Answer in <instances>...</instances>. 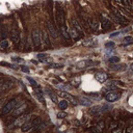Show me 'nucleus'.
<instances>
[{
    "mask_svg": "<svg viewBox=\"0 0 133 133\" xmlns=\"http://www.w3.org/2000/svg\"><path fill=\"white\" fill-rule=\"evenodd\" d=\"M120 98H121V93L116 92V91H111L108 94H106V96H105V100L109 103L117 102L120 100Z\"/></svg>",
    "mask_w": 133,
    "mask_h": 133,
    "instance_id": "nucleus-5",
    "label": "nucleus"
},
{
    "mask_svg": "<svg viewBox=\"0 0 133 133\" xmlns=\"http://www.w3.org/2000/svg\"><path fill=\"white\" fill-rule=\"evenodd\" d=\"M117 2H119V3H121V0H116Z\"/></svg>",
    "mask_w": 133,
    "mask_h": 133,
    "instance_id": "nucleus-41",
    "label": "nucleus"
},
{
    "mask_svg": "<svg viewBox=\"0 0 133 133\" xmlns=\"http://www.w3.org/2000/svg\"><path fill=\"white\" fill-rule=\"evenodd\" d=\"M36 96H37V98H38V100L42 103V104H46V102H45V99H44V97H43V93H36Z\"/></svg>",
    "mask_w": 133,
    "mask_h": 133,
    "instance_id": "nucleus-29",
    "label": "nucleus"
},
{
    "mask_svg": "<svg viewBox=\"0 0 133 133\" xmlns=\"http://www.w3.org/2000/svg\"><path fill=\"white\" fill-rule=\"evenodd\" d=\"M82 45H83L84 47H90V48H92V47H96V46L98 45V42H97V40L94 39V38H88V39H85V40L82 41Z\"/></svg>",
    "mask_w": 133,
    "mask_h": 133,
    "instance_id": "nucleus-10",
    "label": "nucleus"
},
{
    "mask_svg": "<svg viewBox=\"0 0 133 133\" xmlns=\"http://www.w3.org/2000/svg\"><path fill=\"white\" fill-rule=\"evenodd\" d=\"M68 105H69V103H68V101L65 99V100H61V101H59L58 102V107L61 109V110H64V109H66L67 107H68Z\"/></svg>",
    "mask_w": 133,
    "mask_h": 133,
    "instance_id": "nucleus-27",
    "label": "nucleus"
},
{
    "mask_svg": "<svg viewBox=\"0 0 133 133\" xmlns=\"http://www.w3.org/2000/svg\"><path fill=\"white\" fill-rule=\"evenodd\" d=\"M47 94H48V96L50 97V99L54 102V103H58V99H57V96L56 95H54L51 91H49V90H47Z\"/></svg>",
    "mask_w": 133,
    "mask_h": 133,
    "instance_id": "nucleus-28",
    "label": "nucleus"
},
{
    "mask_svg": "<svg viewBox=\"0 0 133 133\" xmlns=\"http://www.w3.org/2000/svg\"><path fill=\"white\" fill-rule=\"evenodd\" d=\"M32 44L36 48H40L42 46V31L40 29H34L31 32Z\"/></svg>",
    "mask_w": 133,
    "mask_h": 133,
    "instance_id": "nucleus-3",
    "label": "nucleus"
},
{
    "mask_svg": "<svg viewBox=\"0 0 133 133\" xmlns=\"http://www.w3.org/2000/svg\"><path fill=\"white\" fill-rule=\"evenodd\" d=\"M90 27H91V29L93 30V31H98L99 30V28H100V23L97 21V20H92L91 21V23H90Z\"/></svg>",
    "mask_w": 133,
    "mask_h": 133,
    "instance_id": "nucleus-18",
    "label": "nucleus"
},
{
    "mask_svg": "<svg viewBox=\"0 0 133 133\" xmlns=\"http://www.w3.org/2000/svg\"><path fill=\"white\" fill-rule=\"evenodd\" d=\"M0 41H1V33H0Z\"/></svg>",
    "mask_w": 133,
    "mask_h": 133,
    "instance_id": "nucleus-42",
    "label": "nucleus"
},
{
    "mask_svg": "<svg viewBox=\"0 0 133 133\" xmlns=\"http://www.w3.org/2000/svg\"><path fill=\"white\" fill-rule=\"evenodd\" d=\"M111 109V107L109 105H101V106H94L90 109V112L94 116H100L103 114L105 112H107Z\"/></svg>",
    "mask_w": 133,
    "mask_h": 133,
    "instance_id": "nucleus-2",
    "label": "nucleus"
},
{
    "mask_svg": "<svg viewBox=\"0 0 133 133\" xmlns=\"http://www.w3.org/2000/svg\"><path fill=\"white\" fill-rule=\"evenodd\" d=\"M31 128H32V123L27 122V123H25V124H23V125L21 126V131H22V132H27V131H29Z\"/></svg>",
    "mask_w": 133,
    "mask_h": 133,
    "instance_id": "nucleus-22",
    "label": "nucleus"
},
{
    "mask_svg": "<svg viewBox=\"0 0 133 133\" xmlns=\"http://www.w3.org/2000/svg\"><path fill=\"white\" fill-rule=\"evenodd\" d=\"M39 60H40L41 63H44V64H51V63L53 61L52 57H51V56H49L48 54H47V55H45V56H43V57H40V58H39Z\"/></svg>",
    "mask_w": 133,
    "mask_h": 133,
    "instance_id": "nucleus-23",
    "label": "nucleus"
},
{
    "mask_svg": "<svg viewBox=\"0 0 133 133\" xmlns=\"http://www.w3.org/2000/svg\"><path fill=\"white\" fill-rule=\"evenodd\" d=\"M112 70H118V71H123L126 70V66H122V65H118V66H111Z\"/></svg>",
    "mask_w": 133,
    "mask_h": 133,
    "instance_id": "nucleus-31",
    "label": "nucleus"
},
{
    "mask_svg": "<svg viewBox=\"0 0 133 133\" xmlns=\"http://www.w3.org/2000/svg\"><path fill=\"white\" fill-rule=\"evenodd\" d=\"M91 65H93V61H91V60H82V61H79L77 64V67L80 68V69H84V68L90 67Z\"/></svg>",
    "mask_w": 133,
    "mask_h": 133,
    "instance_id": "nucleus-20",
    "label": "nucleus"
},
{
    "mask_svg": "<svg viewBox=\"0 0 133 133\" xmlns=\"http://www.w3.org/2000/svg\"><path fill=\"white\" fill-rule=\"evenodd\" d=\"M69 34H70V39H73V40H77L79 38V32L76 28H71L69 30Z\"/></svg>",
    "mask_w": 133,
    "mask_h": 133,
    "instance_id": "nucleus-19",
    "label": "nucleus"
},
{
    "mask_svg": "<svg viewBox=\"0 0 133 133\" xmlns=\"http://www.w3.org/2000/svg\"><path fill=\"white\" fill-rule=\"evenodd\" d=\"M68 117V114H67V112H65V111H59V112H57V118L58 119H65V118H67Z\"/></svg>",
    "mask_w": 133,
    "mask_h": 133,
    "instance_id": "nucleus-32",
    "label": "nucleus"
},
{
    "mask_svg": "<svg viewBox=\"0 0 133 133\" xmlns=\"http://www.w3.org/2000/svg\"><path fill=\"white\" fill-rule=\"evenodd\" d=\"M72 24L74 26V28H76L78 30V32H82L83 31V28H82V26H81V23L79 22L76 18H72Z\"/></svg>",
    "mask_w": 133,
    "mask_h": 133,
    "instance_id": "nucleus-16",
    "label": "nucleus"
},
{
    "mask_svg": "<svg viewBox=\"0 0 133 133\" xmlns=\"http://www.w3.org/2000/svg\"><path fill=\"white\" fill-rule=\"evenodd\" d=\"M133 44V38L132 37H125L123 40V46H129Z\"/></svg>",
    "mask_w": 133,
    "mask_h": 133,
    "instance_id": "nucleus-24",
    "label": "nucleus"
},
{
    "mask_svg": "<svg viewBox=\"0 0 133 133\" xmlns=\"http://www.w3.org/2000/svg\"><path fill=\"white\" fill-rule=\"evenodd\" d=\"M59 27V31H60V33H61V36L66 39V40H70V34H69V30H68V28H67V26H66V24H63V25H60V26H58Z\"/></svg>",
    "mask_w": 133,
    "mask_h": 133,
    "instance_id": "nucleus-14",
    "label": "nucleus"
},
{
    "mask_svg": "<svg viewBox=\"0 0 133 133\" xmlns=\"http://www.w3.org/2000/svg\"><path fill=\"white\" fill-rule=\"evenodd\" d=\"M10 47V42L8 40H3V41H0V49L1 50H5Z\"/></svg>",
    "mask_w": 133,
    "mask_h": 133,
    "instance_id": "nucleus-26",
    "label": "nucleus"
},
{
    "mask_svg": "<svg viewBox=\"0 0 133 133\" xmlns=\"http://www.w3.org/2000/svg\"><path fill=\"white\" fill-rule=\"evenodd\" d=\"M108 61L110 64H118V63H120V57H118V56H111L108 59Z\"/></svg>",
    "mask_w": 133,
    "mask_h": 133,
    "instance_id": "nucleus-30",
    "label": "nucleus"
},
{
    "mask_svg": "<svg viewBox=\"0 0 133 133\" xmlns=\"http://www.w3.org/2000/svg\"><path fill=\"white\" fill-rule=\"evenodd\" d=\"M95 79H96L98 82L103 83V82H105L108 79V75L106 74V73H104V72H99V73H97L95 75Z\"/></svg>",
    "mask_w": 133,
    "mask_h": 133,
    "instance_id": "nucleus-12",
    "label": "nucleus"
},
{
    "mask_svg": "<svg viewBox=\"0 0 133 133\" xmlns=\"http://www.w3.org/2000/svg\"><path fill=\"white\" fill-rule=\"evenodd\" d=\"M130 68H131V70H133V64H132V65L130 66Z\"/></svg>",
    "mask_w": 133,
    "mask_h": 133,
    "instance_id": "nucleus-40",
    "label": "nucleus"
},
{
    "mask_svg": "<svg viewBox=\"0 0 133 133\" xmlns=\"http://www.w3.org/2000/svg\"><path fill=\"white\" fill-rule=\"evenodd\" d=\"M105 46L107 48H112V47H114V43L113 42H107L105 44Z\"/></svg>",
    "mask_w": 133,
    "mask_h": 133,
    "instance_id": "nucleus-36",
    "label": "nucleus"
},
{
    "mask_svg": "<svg viewBox=\"0 0 133 133\" xmlns=\"http://www.w3.org/2000/svg\"><path fill=\"white\" fill-rule=\"evenodd\" d=\"M121 2L124 4V5H129V2H128V0H121Z\"/></svg>",
    "mask_w": 133,
    "mask_h": 133,
    "instance_id": "nucleus-39",
    "label": "nucleus"
},
{
    "mask_svg": "<svg viewBox=\"0 0 133 133\" xmlns=\"http://www.w3.org/2000/svg\"><path fill=\"white\" fill-rule=\"evenodd\" d=\"M80 83H81L80 77H75V78L72 79V81H71V84H72L73 86H75V87L79 86V85H80Z\"/></svg>",
    "mask_w": 133,
    "mask_h": 133,
    "instance_id": "nucleus-25",
    "label": "nucleus"
},
{
    "mask_svg": "<svg viewBox=\"0 0 133 133\" xmlns=\"http://www.w3.org/2000/svg\"><path fill=\"white\" fill-rule=\"evenodd\" d=\"M31 114H24V116H21V117H19V118H17L16 120H15V122H14V126H16V127H21L23 124H25V123H27V122H29L30 121V119H31Z\"/></svg>",
    "mask_w": 133,
    "mask_h": 133,
    "instance_id": "nucleus-6",
    "label": "nucleus"
},
{
    "mask_svg": "<svg viewBox=\"0 0 133 133\" xmlns=\"http://www.w3.org/2000/svg\"><path fill=\"white\" fill-rule=\"evenodd\" d=\"M79 103L82 106H86V107H90V106L93 105V101L87 98H79Z\"/></svg>",
    "mask_w": 133,
    "mask_h": 133,
    "instance_id": "nucleus-17",
    "label": "nucleus"
},
{
    "mask_svg": "<svg viewBox=\"0 0 133 133\" xmlns=\"http://www.w3.org/2000/svg\"><path fill=\"white\" fill-rule=\"evenodd\" d=\"M12 60L14 61V63H23V59L21 58V57H12Z\"/></svg>",
    "mask_w": 133,
    "mask_h": 133,
    "instance_id": "nucleus-35",
    "label": "nucleus"
},
{
    "mask_svg": "<svg viewBox=\"0 0 133 133\" xmlns=\"http://www.w3.org/2000/svg\"><path fill=\"white\" fill-rule=\"evenodd\" d=\"M100 25H101V27L103 28V30H109L112 27L111 21L108 18H105V17L100 18Z\"/></svg>",
    "mask_w": 133,
    "mask_h": 133,
    "instance_id": "nucleus-7",
    "label": "nucleus"
},
{
    "mask_svg": "<svg viewBox=\"0 0 133 133\" xmlns=\"http://www.w3.org/2000/svg\"><path fill=\"white\" fill-rule=\"evenodd\" d=\"M58 95L60 96V97H63L64 99H66L67 101H70L72 104H77V102H76V100H75V98L71 95V94H69L68 92H65V91H61V92H58Z\"/></svg>",
    "mask_w": 133,
    "mask_h": 133,
    "instance_id": "nucleus-9",
    "label": "nucleus"
},
{
    "mask_svg": "<svg viewBox=\"0 0 133 133\" xmlns=\"http://www.w3.org/2000/svg\"><path fill=\"white\" fill-rule=\"evenodd\" d=\"M11 41L15 44H19L20 43V33L17 29H13L11 31Z\"/></svg>",
    "mask_w": 133,
    "mask_h": 133,
    "instance_id": "nucleus-13",
    "label": "nucleus"
},
{
    "mask_svg": "<svg viewBox=\"0 0 133 133\" xmlns=\"http://www.w3.org/2000/svg\"><path fill=\"white\" fill-rule=\"evenodd\" d=\"M21 70H22L23 72H26V73H28V72H29L28 68H26V67H24V66H21Z\"/></svg>",
    "mask_w": 133,
    "mask_h": 133,
    "instance_id": "nucleus-38",
    "label": "nucleus"
},
{
    "mask_svg": "<svg viewBox=\"0 0 133 133\" xmlns=\"http://www.w3.org/2000/svg\"><path fill=\"white\" fill-rule=\"evenodd\" d=\"M122 33V31H117V32H113L110 34V38H116V37H119L120 34Z\"/></svg>",
    "mask_w": 133,
    "mask_h": 133,
    "instance_id": "nucleus-37",
    "label": "nucleus"
},
{
    "mask_svg": "<svg viewBox=\"0 0 133 133\" xmlns=\"http://www.w3.org/2000/svg\"><path fill=\"white\" fill-rule=\"evenodd\" d=\"M26 109H27V104H19L12 112H13V114H14L15 117H19V116H21Z\"/></svg>",
    "mask_w": 133,
    "mask_h": 133,
    "instance_id": "nucleus-8",
    "label": "nucleus"
},
{
    "mask_svg": "<svg viewBox=\"0 0 133 133\" xmlns=\"http://www.w3.org/2000/svg\"><path fill=\"white\" fill-rule=\"evenodd\" d=\"M55 19H56V23L58 26L65 24V13L63 11V8L57 4L56 5V12H55Z\"/></svg>",
    "mask_w": 133,
    "mask_h": 133,
    "instance_id": "nucleus-4",
    "label": "nucleus"
},
{
    "mask_svg": "<svg viewBox=\"0 0 133 133\" xmlns=\"http://www.w3.org/2000/svg\"><path fill=\"white\" fill-rule=\"evenodd\" d=\"M19 104H20V99H13V100L8 101V102L5 103V105L3 106V108H2V110H1V113H2L3 116L10 114Z\"/></svg>",
    "mask_w": 133,
    "mask_h": 133,
    "instance_id": "nucleus-1",
    "label": "nucleus"
},
{
    "mask_svg": "<svg viewBox=\"0 0 133 133\" xmlns=\"http://www.w3.org/2000/svg\"><path fill=\"white\" fill-rule=\"evenodd\" d=\"M47 29H48V32L50 33V36L53 38V39H56L57 38V30L55 29L54 25H53L51 22H48L47 23Z\"/></svg>",
    "mask_w": 133,
    "mask_h": 133,
    "instance_id": "nucleus-11",
    "label": "nucleus"
},
{
    "mask_svg": "<svg viewBox=\"0 0 133 133\" xmlns=\"http://www.w3.org/2000/svg\"><path fill=\"white\" fill-rule=\"evenodd\" d=\"M61 67L63 66L59 64H49V68H51V69H59Z\"/></svg>",
    "mask_w": 133,
    "mask_h": 133,
    "instance_id": "nucleus-34",
    "label": "nucleus"
},
{
    "mask_svg": "<svg viewBox=\"0 0 133 133\" xmlns=\"http://www.w3.org/2000/svg\"><path fill=\"white\" fill-rule=\"evenodd\" d=\"M42 46H44L45 48H48L50 46V41H49V37L46 32L42 31Z\"/></svg>",
    "mask_w": 133,
    "mask_h": 133,
    "instance_id": "nucleus-15",
    "label": "nucleus"
},
{
    "mask_svg": "<svg viewBox=\"0 0 133 133\" xmlns=\"http://www.w3.org/2000/svg\"><path fill=\"white\" fill-rule=\"evenodd\" d=\"M6 98H1L0 99V110H2V108H3V106L5 105V103H6Z\"/></svg>",
    "mask_w": 133,
    "mask_h": 133,
    "instance_id": "nucleus-33",
    "label": "nucleus"
},
{
    "mask_svg": "<svg viewBox=\"0 0 133 133\" xmlns=\"http://www.w3.org/2000/svg\"><path fill=\"white\" fill-rule=\"evenodd\" d=\"M12 86H13V82H12V81H10V80L2 81V90H3V92L8 91Z\"/></svg>",
    "mask_w": 133,
    "mask_h": 133,
    "instance_id": "nucleus-21",
    "label": "nucleus"
}]
</instances>
